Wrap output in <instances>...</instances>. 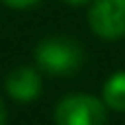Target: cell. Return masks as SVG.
<instances>
[{"label": "cell", "mask_w": 125, "mask_h": 125, "mask_svg": "<svg viewBox=\"0 0 125 125\" xmlns=\"http://www.w3.org/2000/svg\"><path fill=\"white\" fill-rule=\"evenodd\" d=\"M57 125H103L105 105L90 94H70L55 108Z\"/></svg>", "instance_id": "6da1fadb"}, {"label": "cell", "mask_w": 125, "mask_h": 125, "mask_svg": "<svg viewBox=\"0 0 125 125\" xmlns=\"http://www.w3.org/2000/svg\"><path fill=\"white\" fill-rule=\"evenodd\" d=\"M35 62L44 73L51 75H64L75 70L81 64V53L79 48L68 42V40H44L35 48Z\"/></svg>", "instance_id": "7a4b0ae2"}, {"label": "cell", "mask_w": 125, "mask_h": 125, "mask_svg": "<svg viewBox=\"0 0 125 125\" xmlns=\"http://www.w3.org/2000/svg\"><path fill=\"white\" fill-rule=\"evenodd\" d=\"M88 20L99 37L114 40L125 35V0H97Z\"/></svg>", "instance_id": "3957f363"}, {"label": "cell", "mask_w": 125, "mask_h": 125, "mask_svg": "<svg viewBox=\"0 0 125 125\" xmlns=\"http://www.w3.org/2000/svg\"><path fill=\"white\" fill-rule=\"evenodd\" d=\"M4 88H7V94L11 99H15L20 103H29V101H35L40 97V92H42V79L31 68H18V70H13V73L7 75Z\"/></svg>", "instance_id": "277c9868"}, {"label": "cell", "mask_w": 125, "mask_h": 125, "mask_svg": "<svg viewBox=\"0 0 125 125\" xmlns=\"http://www.w3.org/2000/svg\"><path fill=\"white\" fill-rule=\"evenodd\" d=\"M103 103L116 112H125V70L114 73L103 86Z\"/></svg>", "instance_id": "5b68a950"}, {"label": "cell", "mask_w": 125, "mask_h": 125, "mask_svg": "<svg viewBox=\"0 0 125 125\" xmlns=\"http://www.w3.org/2000/svg\"><path fill=\"white\" fill-rule=\"evenodd\" d=\"M2 2L9 4V7H13V9H26V7L35 4L37 0H2Z\"/></svg>", "instance_id": "8992f818"}, {"label": "cell", "mask_w": 125, "mask_h": 125, "mask_svg": "<svg viewBox=\"0 0 125 125\" xmlns=\"http://www.w3.org/2000/svg\"><path fill=\"white\" fill-rule=\"evenodd\" d=\"M0 125H7V112H4L2 101H0Z\"/></svg>", "instance_id": "52a82bcc"}, {"label": "cell", "mask_w": 125, "mask_h": 125, "mask_svg": "<svg viewBox=\"0 0 125 125\" xmlns=\"http://www.w3.org/2000/svg\"><path fill=\"white\" fill-rule=\"evenodd\" d=\"M64 2H68V4H83L86 0H64Z\"/></svg>", "instance_id": "ba28073f"}]
</instances>
